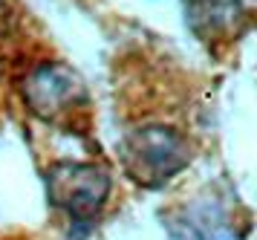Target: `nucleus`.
<instances>
[{
  "label": "nucleus",
  "mask_w": 257,
  "mask_h": 240,
  "mask_svg": "<svg viewBox=\"0 0 257 240\" xmlns=\"http://www.w3.org/2000/svg\"><path fill=\"white\" fill-rule=\"evenodd\" d=\"M124 171L139 185H162L191 162L188 139L168 125H142L121 142Z\"/></svg>",
  "instance_id": "obj_1"
},
{
  "label": "nucleus",
  "mask_w": 257,
  "mask_h": 240,
  "mask_svg": "<svg viewBox=\"0 0 257 240\" xmlns=\"http://www.w3.org/2000/svg\"><path fill=\"white\" fill-rule=\"evenodd\" d=\"M47 194L72 220H90L110 194V174L87 162H55L47 171Z\"/></svg>",
  "instance_id": "obj_2"
},
{
  "label": "nucleus",
  "mask_w": 257,
  "mask_h": 240,
  "mask_svg": "<svg viewBox=\"0 0 257 240\" xmlns=\"http://www.w3.org/2000/svg\"><path fill=\"white\" fill-rule=\"evenodd\" d=\"M87 99L81 75L67 64H38L24 78V102L41 119H61Z\"/></svg>",
  "instance_id": "obj_3"
},
{
  "label": "nucleus",
  "mask_w": 257,
  "mask_h": 240,
  "mask_svg": "<svg viewBox=\"0 0 257 240\" xmlns=\"http://www.w3.org/2000/svg\"><path fill=\"white\" fill-rule=\"evenodd\" d=\"M188 29L199 41H228L245 23V12L240 0H185Z\"/></svg>",
  "instance_id": "obj_4"
}]
</instances>
